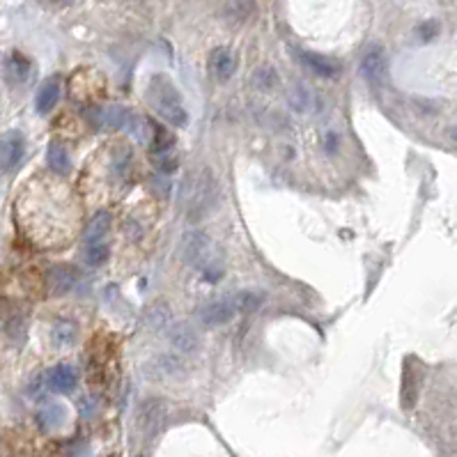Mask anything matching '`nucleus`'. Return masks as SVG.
I'll use <instances>...</instances> for the list:
<instances>
[{"label": "nucleus", "mask_w": 457, "mask_h": 457, "mask_svg": "<svg viewBox=\"0 0 457 457\" xmlns=\"http://www.w3.org/2000/svg\"><path fill=\"white\" fill-rule=\"evenodd\" d=\"M219 202V182L209 168L191 172L182 184V205L189 221H202Z\"/></svg>", "instance_id": "obj_1"}, {"label": "nucleus", "mask_w": 457, "mask_h": 457, "mask_svg": "<svg viewBox=\"0 0 457 457\" xmlns=\"http://www.w3.org/2000/svg\"><path fill=\"white\" fill-rule=\"evenodd\" d=\"M148 101L152 104V109L157 111L163 120L172 126H187L189 115L187 109L182 106L177 87L172 85V81L163 74H154L148 83Z\"/></svg>", "instance_id": "obj_2"}, {"label": "nucleus", "mask_w": 457, "mask_h": 457, "mask_svg": "<svg viewBox=\"0 0 457 457\" xmlns=\"http://www.w3.org/2000/svg\"><path fill=\"white\" fill-rule=\"evenodd\" d=\"M182 255L187 260V265L196 267L198 271H202L205 276H209V280H214V274H216V250H214L211 239L200 230L187 232L182 239Z\"/></svg>", "instance_id": "obj_3"}, {"label": "nucleus", "mask_w": 457, "mask_h": 457, "mask_svg": "<svg viewBox=\"0 0 457 457\" xmlns=\"http://www.w3.org/2000/svg\"><path fill=\"white\" fill-rule=\"evenodd\" d=\"M237 313H239V310H237L235 294H228V297H219V299L207 301V304H202L196 315H198L200 324L221 326V324H228Z\"/></svg>", "instance_id": "obj_4"}, {"label": "nucleus", "mask_w": 457, "mask_h": 457, "mask_svg": "<svg viewBox=\"0 0 457 457\" xmlns=\"http://www.w3.org/2000/svg\"><path fill=\"white\" fill-rule=\"evenodd\" d=\"M152 159L157 161L159 170H175L177 166V157H175V136L170 131L154 129V138L150 145Z\"/></svg>", "instance_id": "obj_5"}, {"label": "nucleus", "mask_w": 457, "mask_h": 457, "mask_svg": "<svg viewBox=\"0 0 457 457\" xmlns=\"http://www.w3.org/2000/svg\"><path fill=\"white\" fill-rule=\"evenodd\" d=\"M26 154V138L21 131H7L3 136V150H0V159H3V170L9 172L21 163Z\"/></svg>", "instance_id": "obj_6"}, {"label": "nucleus", "mask_w": 457, "mask_h": 457, "mask_svg": "<svg viewBox=\"0 0 457 457\" xmlns=\"http://www.w3.org/2000/svg\"><path fill=\"white\" fill-rule=\"evenodd\" d=\"M235 67H237V57L235 53L230 51L226 46H219L214 48L209 53V60H207V70L216 81H228L232 74H235Z\"/></svg>", "instance_id": "obj_7"}, {"label": "nucleus", "mask_w": 457, "mask_h": 457, "mask_svg": "<svg viewBox=\"0 0 457 457\" xmlns=\"http://www.w3.org/2000/svg\"><path fill=\"white\" fill-rule=\"evenodd\" d=\"M384 72H386V53L382 46H370L363 55L361 60V76L368 83H382L384 79Z\"/></svg>", "instance_id": "obj_8"}, {"label": "nucleus", "mask_w": 457, "mask_h": 457, "mask_svg": "<svg viewBox=\"0 0 457 457\" xmlns=\"http://www.w3.org/2000/svg\"><path fill=\"white\" fill-rule=\"evenodd\" d=\"M301 62L306 70H310L319 79H338L340 76V62H336L334 57L319 55V53H301Z\"/></svg>", "instance_id": "obj_9"}, {"label": "nucleus", "mask_w": 457, "mask_h": 457, "mask_svg": "<svg viewBox=\"0 0 457 457\" xmlns=\"http://www.w3.org/2000/svg\"><path fill=\"white\" fill-rule=\"evenodd\" d=\"M145 375L152 379H168V377H180L182 375V361L172 354H161L145 365Z\"/></svg>", "instance_id": "obj_10"}, {"label": "nucleus", "mask_w": 457, "mask_h": 457, "mask_svg": "<svg viewBox=\"0 0 457 457\" xmlns=\"http://www.w3.org/2000/svg\"><path fill=\"white\" fill-rule=\"evenodd\" d=\"M145 319H148V324L152 331L157 334H170L172 329V313H170V306L166 301H157V304H152L148 308V313H145Z\"/></svg>", "instance_id": "obj_11"}, {"label": "nucleus", "mask_w": 457, "mask_h": 457, "mask_svg": "<svg viewBox=\"0 0 457 457\" xmlns=\"http://www.w3.org/2000/svg\"><path fill=\"white\" fill-rule=\"evenodd\" d=\"M76 382H79V375H76V368L70 363L55 365L51 375H48V386H51L53 391H60V393H70L76 386Z\"/></svg>", "instance_id": "obj_12"}, {"label": "nucleus", "mask_w": 457, "mask_h": 457, "mask_svg": "<svg viewBox=\"0 0 457 457\" xmlns=\"http://www.w3.org/2000/svg\"><path fill=\"white\" fill-rule=\"evenodd\" d=\"M168 340H170V345H172L175 352H180V354H191L193 349L198 347V338H196V334H193L187 324L172 326L170 334H168Z\"/></svg>", "instance_id": "obj_13"}, {"label": "nucleus", "mask_w": 457, "mask_h": 457, "mask_svg": "<svg viewBox=\"0 0 457 457\" xmlns=\"http://www.w3.org/2000/svg\"><path fill=\"white\" fill-rule=\"evenodd\" d=\"M109 226H111V214L109 211H97L85 228V244L87 246L101 244L106 232H109Z\"/></svg>", "instance_id": "obj_14"}, {"label": "nucleus", "mask_w": 457, "mask_h": 457, "mask_svg": "<svg viewBox=\"0 0 457 457\" xmlns=\"http://www.w3.org/2000/svg\"><path fill=\"white\" fill-rule=\"evenodd\" d=\"M31 70H33L31 60L23 57L21 53H12L7 57V62H5L7 81H12V83H26L28 76H31Z\"/></svg>", "instance_id": "obj_15"}, {"label": "nucleus", "mask_w": 457, "mask_h": 457, "mask_svg": "<svg viewBox=\"0 0 457 457\" xmlns=\"http://www.w3.org/2000/svg\"><path fill=\"white\" fill-rule=\"evenodd\" d=\"M57 99H60V85H57V81H46L42 87H40V92H37L35 97V109L37 113H51L55 109V104Z\"/></svg>", "instance_id": "obj_16"}, {"label": "nucleus", "mask_w": 457, "mask_h": 457, "mask_svg": "<svg viewBox=\"0 0 457 457\" xmlns=\"http://www.w3.org/2000/svg\"><path fill=\"white\" fill-rule=\"evenodd\" d=\"M255 12V3L253 0H228L226 5V18L230 23H244Z\"/></svg>", "instance_id": "obj_17"}, {"label": "nucleus", "mask_w": 457, "mask_h": 457, "mask_svg": "<svg viewBox=\"0 0 457 457\" xmlns=\"http://www.w3.org/2000/svg\"><path fill=\"white\" fill-rule=\"evenodd\" d=\"M37 421L44 427V430H53V427L65 423V407L57 402H48L44 407H40L37 412Z\"/></svg>", "instance_id": "obj_18"}, {"label": "nucleus", "mask_w": 457, "mask_h": 457, "mask_svg": "<svg viewBox=\"0 0 457 457\" xmlns=\"http://www.w3.org/2000/svg\"><path fill=\"white\" fill-rule=\"evenodd\" d=\"M74 271L67 267H53V271L48 274V283H51L53 294H67L74 287Z\"/></svg>", "instance_id": "obj_19"}, {"label": "nucleus", "mask_w": 457, "mask_h": 457, "mask_svg": "<svg viewBox=\"0 0 457 457\" xmlns=\"http://www.w3.org/2000/svg\"><path fill=\"white\" fill-rule=\"evenodd\" d=\"M46 159H48V168H51L53 172H57V175H67V172H70V168H72L70 154H67V150L60 148V145H51V148H48Z\"/></svg>", "instance_id": "obj_20"}, {"label": "nucleus", "mask_w": 457, "mask_h": 457, "mask_svg": "<svg viewBox=\"0 0 457 457\" xmlns=\"http://www.w3.org/2000/svg\"><path fill=\"white\" fill-rule=\"evenodd\" d=\"M79 334V326L72 319H57L53 324V340L57 345H72Z\"/></svg>", "instance_id": "obj_21"}, {"label": "nucleus", "mask_w": 457, "mask_h": 457, "mask_svg": "<svg viewBox=\"0 0 457 457\" xmlns=\"http://www.w3.org/2000/svg\"><path fill=\"white\" fill-rule=\"evenodd\" d=\"M235 301L239 313H255L262 306V294H258V292H239V294H235Z\"/></svg>", "instance_id": "obj_22"}, {"label": "nucleus", "mask_w": 457, "mask_h": 457, "mask_svg": "<svg viewBox=\"0 0 457 457\" xmlns=\"http://www.w3.org/2000/svg\"><path fill=\"white\" fill-rule=\"evenodd\" d=\"M109 260V246L104 244H92V246H87L85 248V262L90 267H101L104 262Z\"/></svg>", "instance_id": "obj_23"}, {"label": "nucleus", "mask_w": 457, "mask_h": 457, "mask_svg": "<svg viewBox=\"0 0 457 457\" xmlns=\"http://www.w3.org/2000/svg\"><path fill=\"white\" fill-rule=\"evenodd\" d=\"M258 83H260V85H274V83H276V72H271V70L260 72V74H258Z\"/></svg>", "instance_id": "obj_24"}, {"label": "nucleus", "mask_w": 457, "mask_h": 457, "mask_svg": "<svg viewBox=\"0 0 457 457\" xmlns=\"http://www.w3.org/2000/svg\"><path fill=\"white\" fill-rule=\"evenodd\" d=\"M418 33H423V40H430L436 33V23H425L423 28H418Z\"/></svg>", "instance_id": "obj_25"}, {"label": "nucleus", "mask_w": 457, "mask_h": 457, "mask_svg": "<svg viewBox=\"0 0 457 457\" xmlns=\"http://www.w3.org/2000/svg\"><path fill=\"white\" fill-rule=\"evenodd\" d=\"M448 136H451V138L457 143V122H455V124L451 126V129H448Z\"/></svg>", "instance_id": "obj_26"}, {"label": "nucleus", "mask_w": 457, "mask_h": 457, "mask_svg": "<svg viewBox=\"0 0 457 457\" xmlns=\"http://www.w3.org/2000/svg\"><path fill=\"white\" fill-rule=\"evenodd\" d=\"M46 3H51V5H70L72 0H46Z\"/></svg>", "instance_id": "obj_27"}, {"label": "nucleus", "mask_w": 457, "mask_h": 457, "mask_svg": "<svg viewBox=\"0 0 457 457\" xmlns=\"http://www.w3.org/2000/svg\"><path fill=\"white\" fill-rule=\"evenodd\" d=\"M109 457H118V455H109Z\"/></svg>", "instance_id": "obj_28"}]
</instances>
